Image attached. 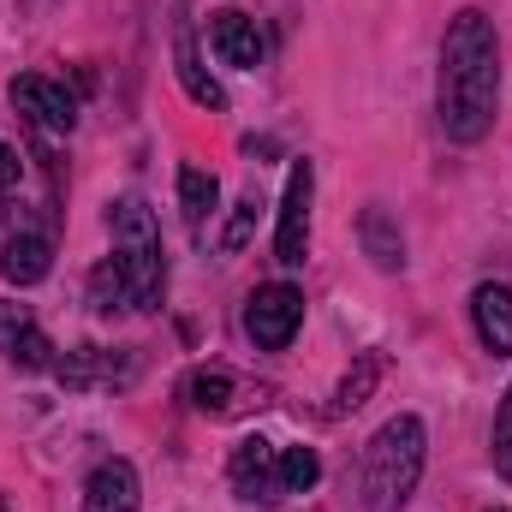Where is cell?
Returning <instances> with one entry per match:
<instances>
[{
	"instance_id": "cell-25",
	"label": "cell",
	"mask_w": 512,
	"mask_h": 512,
	"mask_svg": "<svg viewBox=\"0 0 512 512\" xmlns=\"http://www.w3.org/2000/svg\"><path fill=\"white\" fill-rule=\"evenodd\" d=\"M495 512H501V507H495Z\"/></svg>"
},
{
	"instance_id": "cell-6",
	"label": "cell",
	"mask_w": 512,
	"mask_h": 512,
	"mask_svg": "<svg viewBox=\"0 0 512 512\" xmlns=\"http://www.w3.org/2000/svg\"><path fill=\"white\" fill-rule=\"evenodd\" d=\"M227 477H233L239 501H256V507H274V501H286V489H280V447H268L262 435H245V441L233 447V459H227Z\"/></svg>"
},
{
	"instance_id": "cell-22",
	"label": "cell",
	"mask_w": 512,
	"mask_h": 512,
	"mask_svg": "<svg viewBox=\"0 0 512 512\" xmlns=\"http://www.w3.org/2000/svg\"><path fill=\"white\" fill-rule=\"evenodd\" d=\"M495 471L512 483V387L501 399V411H495Z\"/></svg>"
},
{
	"instance_id": "cell-18",
	"label": "cell",
	"mask_w": 512,
	"mask_h": 512,
	"mask_svg": "<svg viewBox=\"0 0 512 512\" xmlns=\"http://www.w3.org/2000/svg\"><path fill=\"white\" fill-rule=\"evenodd\" d=\"M90 310H96V316L131 310V280H126V268H120V256H108V262L90 268Z\"/></svg>"
},
{
	"instance_id": "cell-20",
	"label": "cell",
	"mask_w": 512,
	"mask_h": 512,
	"mask_svg": "<svg viewBox=\"0 0 512 512\" xmlns=\"http://www.w3.org/2000/svg\"><path fill=\"white\" fill-rule=\"evenodd\" d=\"M316 477H322V459H316V447H286V453H280V489H286V495H304V489H316Z\"/></svg>"
},
{
	"instance_id": "cell-4",
	"label": "cell",
	"mask_w": 512,
	"mask_h": 512,
	"mask_svg": "<svg viewBox=\"0 0 512 512\" xmlns=\"http://www.w3.org/2000/svg\"><path fill=\"white\" fill-rule=\"evenodd\" d=\"M298 322H304V292L286 286V280L256 286L251 304H245V334H251L256 352H286L292 334H298Z\"/></svg>"
},
{
	"instance_id": "cell-16",
	"label": "cell",
	"mask_w": 512,
	"mask_h": 512,
	"mask_svg": "<svg viewBox=\"0 0 512 512\" xmlns=\"http://www.w3.org/2000/svg\"><path fill=\"white\" fill-rule=\"evenodd\" d=\"M215 203H221L215 173L209 167H179V209H185V227L191 233H203V221L215 215Z\"/></svg>"
},
{
	"instance_id": "cell-2",
	"label": "cell",
	"mask_w": 512,
	"mask_h": 512,
	"mask_svg": "<svg viewBox=\"0 0 512 512\" xmlns=\"http://www.w3.org/2000/svg\"><path fill=\"white\" fill-rule=\"evenodd\" d=\"M423 423L411 411L387 417L364 447V512H405L417 483H423Z\"/></svg>"
},
{
	"instance_id": "cell-1",
	"label": "cell",
	"mask_w": 512,
	"mask_h": 512,
	"mask_svg": "<svg viewBox=\"0 0 512 512\" xmlns=\"http://www.w3.org/2000/svg\"><path fill=\"white\" fill-rule=\"evenodd\" d=\"M435 108H441V131L453 143H477L495 126V108H501V42H495L489 12H477V6H465L447 24Z\"/></svg>"
},
{
	"instance_id": "cell-24",
	"label": "cell",
	"mask_w": 512,
	"mask_h": 512,
	"mask_svg": "<svg viewBox=\"0 0 512 512\" xmlns=\"http://www.w3.org/2000/svg\"><path fill=\"white\" fill-rule=\"evenodd\" d=\"M0 512H6V501H0Z\"/></svg>"
},
{
	"instance_id": "cell-21",
	"label": "cell",
	"mask_w": 512,
	"mask_h": 512,
	"mask_svg": "<svg viewBox=\"0 0 512 512\" xmlns=\"http://www.w3.org/2000/svg\"><path fill=\"white\" fill-rule=\"evenodd\" d=\"M256 209H262V197H256V185L239 197V209H233V221H227V233H221V251H245L256 233Z\"/></svg>"
},
{
	"instance_id": "cell-10",
	"label": "cell",
	"mask_w": 512,
	"mask_h": 512,
	"mask_svg": "<svg viewBox=\"0 0 512 512\" xmlns=\"http://www.w3.org/2000/svg\"><path fill=\"white\" fill-rule=\"evenodd\" d=\"M137 471L126 459H102L84 483V512H137Z\"/></svg>"
},
{
	"instance_id": "cell-3",
	"label": "cell",
	"mask_w": 512,
	"mask_h": 512,
	"mask_svg": "<svg viewBox=\"0 0 512 512\" xmlns=\"http://www.w3.org/2000/svg\"><path fill=\"white\" fill-rule=\"evenodd\" d=\"M108 233H114V256L131 280V310H161L167 292V262H161V227L149 215L143 197H120L108 203Z\"/></svg>"
},
{
	"instance_id": "cell-19",
	"label": "cell",
	"mask_w": 512,
	"mask_h": 512,
	"mask_svg": "<svg viewBox=\"0 0 512 512\" xmlns=\"http://www.w3.org/2000/svg\"><path fill=\"white\" fill-rule=\"evenodd\" d=\"M376 376H382V352H364L358 358V370L340 382V393H334V417H346V411H358L364 399H370V387H376Z\"/></svg>"
},
{
	"instance_id": "cell-12",
	"label": "cell",
	"mask_w": 512,
	"mask_h": 512,
	"mask_svg": "<svg viewBox=\"0 0 512 512\" xmlns=\"http://www.w3.org/2000/svg\"><path fill=\"white\" fill-rule=\"evenodd\" d=\"M209 48L221 66H256L262 60V30L245 12H215L209 18Z\"/></svg>"
},
{
	"instance_id": "cell-8",
	"label": "cell",
	"mask_w": 512,
	"mask_h": 512,
	"mask_svg": "<svg viewBox=\"0 0 512 512\" xmlns=\"http://www.w3.org/2000/svg\"><path fill=\"white\" fill-rule=\"evenodd\" d=\"M12 108H18V114H30L42 131H72V126H78V102L66 96V84L36 78V72L12 78Z\"/></svg>"
},
{
	"instance_id": "cell-11",
	"label": "cell",
	"mask_w": 512,
	"mask_h": 512,
	"mask_svg": "<svg viewBox=\"0 0 512 512\" xmlns=\"http://www.w3.org/2000/svg\"><path fill=\"white\" fill-rule=\"evenodd\" d=\"M471 322H477V334H483V346H489L495 358H512V292L507 286L483 280V286L471 292Z\"/></svg>"
},
{
	"instance_id": "cell-14",
	"label": "cell",
	"mask_w": 512,
	"mask_h": 512,
	"mask_svg": "<svg viewBox=\"0 0 512 512\" xmlns=\"http://www.w3.org/2000/svg\"><path fill=\"white\" fill-rule=\"evenodd\" d=\"M173 60H179L173 72H179L185 96H191L197 108H215V114H221V108H227V90H221V84H215V78L203 72V60H197V42H191V30H179V42H173Z\"/></svg>"
},
{
	"instance_id": "cell-13",
	"label": "cell",
	"mask_w": 512,
	"mask_h": 512,
	"mask_svg": "<svg viewBox=\"0 0 512 512\" xmlns=\"http://www.w3.org/2000/svg\"><path fill=\"white\" fill-rule=\"evenodd\" d=\"M48 256H54V245H48L42 233H18V239H6V251H0V280H6V286H36V280L48 274Z\"/></svg>"
},
{
	"instance_id": "cell-23",
	"label": "cell",
	"mask_w": 512,
	"mask_h": 512,
	"mask_svg": "<svg viewBox=\"0 0 512 512\" xmlns=\"http://www.w3.org/2000/svg\"><path fill=\"white\" fill-rule=\"evenodd\" d=\"M24 179V161H18V149L12 143H0V191H12Z\"/></svg>"
},
{
	"instance_id": "cell-5",
	"label": "cell",
	"mask_w": 512,
	"mask_h": 512,
	"mask_svg": "<svg viewBox=\"0 0 512 512\" xmlns=\"http://www.w3.org/2000/svg\"><path fill=\"white\" fill-rule=\"evenodd\" d=\"M310 203H316V167L292 161L286 197H280V227H274V262H286V268H298L310 251Z\"/></svg>"
},
{
	"instance_id": "cell-15",
	"label": "cell",
	"mask_w": 512,
	"mask_h": 512,
	"mask_svg": "<svg viewBox=\"0 0 512 512\" xmlns=\"http://www.w3.org/2000/svg\"><path fill=\"white\" fill-rule=\"evenodd\" d=\"M358 239H364V251L376 268H405V239H399V227H393V215L387 209H364V221H358Z\"/></svg>"
},
{
	"instance_id": "cell-7",
	"label": "cell",
	"mask_w": 512,
	"mask_h": 512,
	"mask_svg": "<svg viewBox=\"0 0 512 512\" xmlns=\"http://www.w3.org/2000/svg\"><path fill=\"white\" fill-rule=\"evenodd\" d=\"M54 376L66 393H84V387H126L137 376V358L131 352H102V346H78V352H66V358H54Z\"/></svg>"
},
{
	"instance_id": "cell-17",
	"label": "cell",
	"mask_w": 512,
	"mask_h": 512,
	"mask_svg": "<svg viewBox=\"0 0 512 512\" xmlns=\"http://www.w3.org/2000/svg\"><path fill=\"white\" fill-rule=\"evenodd\" d=\"M185 399H191L203 417H227V411L239 405V382H233V370H197V376L185 382Z\"/></svg>"
},
{
	"instance_id": "cell-9",
	"label": "cell",
	"mask_w": 512,
	"mask_h": 512,
	"mask_svg": "<svg viewBox=\"0 0 512 512\" xmlns=\"http://www.w3.org/2000/svg\"><path fill=\"white\" fill-rule=\"evenodd\" d=\"M0 358L18 364V370H54L48 334L36 328V316L24 304H6V298H0Z\"/></svg>"
}]
</instances>
